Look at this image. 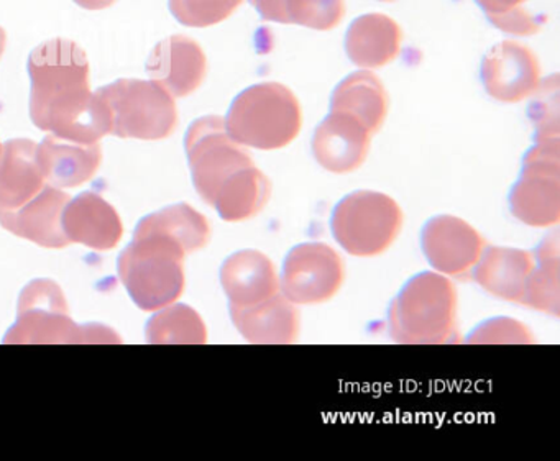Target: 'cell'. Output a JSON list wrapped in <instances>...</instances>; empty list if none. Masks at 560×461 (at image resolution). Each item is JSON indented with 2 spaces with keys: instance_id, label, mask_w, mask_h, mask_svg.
I'll return each instance as SVG.
<instances>
[{
  "instance_id": "cell-10",
  "label": "cell",
  "mask_w": 560,
  "mask_h": 461,
  "mask_svg": "<svg viewBox=\"0 0 560 461\" xmlns=\"http://www.w3.org/2000/svg\"><path fill=\"white\" fill-rule=\"evenodd\" d=\"M346 267L329 245L313 241L294 247L284 260L281 291L293 304H320L342 286Z\"/></svg>"
},
{
  "instance_id": "cell-11",
  "label": "cell",
  "mask_w": 560,
  "mask_h": 461,
  "mask_svg": "<svg viewBox=\"0 0 560 461\" xmlns=\"http://www.w3.org/2000/svg\"><path fill=\"white\" fill-rule=\"evenodd\" d=\"M485 91L500 103L514 104L536 93L540 67L536 55L516 42L494 45L481 63Z\"/></svg>"
},
{
  "instance_id": "cell-7",
  "label": "cell",
  "mask_w": 560,
  "mask_h": 461,
  "mask_svg": "<svg viewBox=\"0 0 560 461\" xmlns=\"http://www.w3.org/2000/svg\"><path fill=\"white\" fill-rule=\"evenodd\" d=\"M185 146L196 191L209 205L255 166L250 155L229 137L222 117L195 120Z\"/></svg>"
},
{
  "instance_id": "cell-29",
  "label": "cell",
  "mask_w": 560,
  "mask_h": 461,
  "mask_svg": "<svg viewBox=\"0 0 560 461\" xmlns=\"http://www.w3.org/2000/svg\"><path fill=\"white\" fill-rule=\"evenodd\" d=\"M244 0H168L173 17L185 27L206 28L231 17Z\"/></svg>"
},
{
  "instance_id": "cell-24",
  "label": "cell",
  "mask_w": 560,
  "mask_h": 461,
  "mask_svg": "<svg viewBox=\"0 0 560 461\" xmlns=\"http://www.w3.org/2000/svg\"><path fill=\"white\" fill-rule=\"evenodd\" d=\"M264 21L329 32L346 15L343 0H248Z\"/></svg>"
},
{
  "instance_id": "cell-13",
  "label": "cell",
  "mask_w": 560,
  "mask_h": 461,
  "mask_svg": "<svg viewBox=\"0 0 560 461\" xmlns=\"http://www.w3.org/2000/svg\"><path fill=\"white\" fill-rule=\"evenodd\" d=\"M147 71L153 83L173 97H186L199 90L208 73V60L198 42L173 35L153 48Z\"/></svg>"
},
{
  "instance_id": "cell-32",
  "label": "cell",
  "mask_w": 560,
  "mask_h": 461,
  "mask_svg": "<svg viewBox=\"0 0 560 461\" xmlns=\"http://www.w3.org/2000/svg\"><path fill=\"white\" fill-rule=\"evenodd\" d=\"M524 2H527V0H477V4L480 5L490 24L494 19L501 17V15L508 14L514 9H520Z\"/></svg>"
},
{
  "instance_id": "cell-4",
  "label": "cell",
  "mask_w": 560,
  "mask_h": 461,
  "mask_svg": "<svg viewBox=\"0 0 560 461\" xmlns=\"http://www.w3.org/2000/svg\"><path fill=\"white\" fill-rule=\"evenodd\" d=\"M389 333L405 345H441L452 340L457 319V293L442 274L409 280L389 307Z\"/></svg>"
},
{
  "instance_id": "cell-1",
  "label": "cell",
  "mask_w": 560,
  "mask_h": 461,
  "mask_svg": "<svg viewBox=\"0 0 560 461\" xmlns=\"http://www.w3.org/2000/svg\"><path fill=\"white\" fill-rule=\"evenodd\" d=\"M31 117L37 129L71 142H100L110 133L106 104L91 93L90 60L73 40L54 38L28 57Z\"/></svg>"
},
{
  "instance_id": "cell-6",
  "label": "cell",
  "mask_w": 560,
  "mask_h": 461,
  "mask_svg": "<svg viewBox=\"0 0 560 461\" xmlns=\"http://www.w3.org/2000/svg\"><path fill=\"white\" fill-rule=\"evenodd\" d=\"M96 94L109 113L110 133L120 139H168L178 126L175 99L152 81H114Z\"/></svg>"
},
{
  "instance_id": "cell-30",
  "label": "cell",
  "mask_w": 560,
  "mask_h": 461,
  "mask_svg": "<svg viewBox=\"0 0 560 461\" xmlns=\"http://www.w3.org/2000/svg\"><path fill=\"white\" fill-rule=\"evenodd\" d=\"M529 107L530 122L536 126V142H559V78L553 74L539 84Z\"/></svg>"
},
{
  "instance_id": "cell-14",
  "label": "cell",
  "mask_w": 560,
  "mask_h": 461,
  "mask_svg": "<svg viewBox=\"0 0 560 461\" xmlns=\"http://www.w3.org/2000/svg\"><path fill=\"white\" fill-rule=\"evenodd\" d=\"M370 142L372 133L359 120L330 113L314 132L313 155L327 172L346 175L365 163Z\"/></svg>"
},
{
  "instance_id": "cell-18",
  "label": "cell",
  "mask_w": 560,
  "mask_h": 461,
  "mask_svg": "<svg viewBox=\"0 0 560 461\" xmlns=\"http://www.w3.org/2000/svg\"><path fill=\"white\" fill-rule=\"evenodd\" d=\"M37 143L9 140L0 153V214L15 212L37 198L45 178L37 163Z\"/></svg>"
},
{
  "instance_id": "cell-21",
  "label": "cell",
  "mask_w": 560,
  "mask_h": 461,
  "mask_svg": "<svg viewBox=\"0 0 560 461\" xmlns=\"http://www.w3.org/2000/svg\"><path fill=\"white\" fill-rule=\"evenodd\" d=\"M401 38V28L388 15H362L347 31V57L363 70L385 67L398 57Z\"/></svg>"
},
{
  "instance_id": "cell-34",
  "label": "cell",
  "mask_w": 560,
  "mask_h": 461,
  "mask_svg": "<svg viewBox=\"0 0 560 461\" xmlns=\"http://www.w3.org/2000/svg\"><path fill=\"white\" fill-rule=\"evenodd\" d=\"M5 45H8V34H5L4 28L0 27V58L4 55Z\"/></svg>"
},
{
  "instance_id": "cell-31",
  "label": "cell",
  "mask_w": 560,
  "mask_h": 461,
  "mask_svg": "<svg viewBox=\"0 0 560 461\" xmlns=\"http://www.w3.org/2000/svg\"><path fill=\"white\" fill-rule=\"evenodd\" d=\"M468 343H483V345H493V343H533L534 336L520 320L510 319V317H497V319L487 320L478 326L467 339Z\"/></svg>"
},
{
  "instance_id": "cell-15",
  "label": "cell",
  "mask_w": 560,
  "mask_h": 461,
  "mask_svg": "<svg viewBox=\"0 0 560 461\" xmlns=\"http://www.w3.org/2000/svg\"><path fill=\"white\" fill-rule=\"evenodd\" d=\"M70 196L55 186H45L44 191L32 199L24 208L8 214H0V225L8 228L18 237L27 238L40 247L63 248L70 245L65 235V208L70 202Z\"/></svg>"
},
{
  "instance_id": "cell-5",
  "label": "cell",
  "mask_w": 560,
  "mask_h": 461,
  "mask_svg": "<svg viewBox=\"0 0 560 461\" xmlns=\"http://www.w3.org/2000/svg\"><path fill=\"white\" fill-rule=\"evenodd\" d=\"M117 333L101 323L78 326L68 314L63 291L50 280H35L22 291L18 320L4 343L54 345V343H119Z\"/></svg>"
},
{
  "instance_id": "cell-36",
  "label": "cell",
  "mask_w": 560,
  "mask_h": 461,
  "mask_svg": "<svg viewBox=\"0 0 560 461\" xmlns=\"http://www.w3.org/2000/svg\"><path fill=\"white\" fill-rule=\"evenodd\" d=\"M0 153H2V143H0Z\"/></svg>"
},
{
  "instance_id": "cell-27",
  "label": "cell",
  "mask_w": 560,
  "mask_h": 461,
  "mask_svg": "<svg viewBox=\"0 0 560 461\" xmlns=\"http://www.w3.org/2000/svg\"><path fill=\"white\" fill-rule=\"evenodd\" d=\"M270 196L271 182L254 166L219 196L214 208L225 222L247 221L261 212Z\"/></svg>"
},
{
  "instance_id": "cell-23",
  "label": "cell",
  "mask_w": 560,
  "mask_h": 461,
  "mask_svg": "<svg viewBox=\"0 0 560 461\" xmlns=\"http://www.w3.org/2000/svg\"><path fill=\"white\" fill-rule=\"evenodd\" d=\"M330 113L353 117L373 135L382 129L388 114V94L375 74L357 71L334 91Z\"/></svg>"
},
{
  "instance_id": "cell-3",
  "label": "cell",
  "mask_w": 560,
  "mask_h": 461,
  "mask_svg": "<svg viewBox=\"0 0 560 461\" xmlns=\"http://www.w3.org/2000/svg\"><path fill=\"white\" fill-rule=\"evenodd\" d=\"M229 137L242 146L284 149L301 132L300 101L283 84L261 83L238 94L224 119Z\"/></svg>"
},
{
  "instance_id": "cell-12",
  "label": "cell",
  "mask_w": 560,
  "mask_h": 461,
  "mask_svg": "<svg viewBox=\"0 0 560 461\" xmlns=\"http://www.w3.org/2000/svg\"><path fill=\"white\" fill-rule=\"evenodd\" d=\"M421 241L429 264L448 276H464L474 270L485 250L481 235L454 215L431 218L424 225Z\"/></svg>"
},
{
  "instance_id": "cell-26",
  "label": "cell",
  "mask_w": 560,
  "mask_h": 461,
  "mask_svg": "<svg viewBox=\"0 0 560 461\" xmlns=\"http://www.w3.org/2000/svg\"><path fill=\"white\" fill-rule=\"evenodd\" d=\"M137 228L166 235L182 245L186 253L201 250L211 237V227L205 215L188 204L170 205L155 214L147 215Z\"/></svg>"
},
{
  "instance_id": "cell-28",
  "label": "cell",
  "mask_w": 560,
  "mask_h": 461,
  "mask_svg": "<svg viewBox=\"0 0 560 461\" xmlns=\"http://www.w3.org/2000/svg\"><path fill=\"white\" fill-rule=\"evenodd\" d=\"M147 340L156 345H202L208 340V330L192 307L178 304L152 317L147 326Z\"/></svg>"
},
{
  "instance_id": "cell-16",
  "label": "cell",
  "mask_w": 560,
  "mask_h": 461,
  "mask_svg": "<svg viewBox=\"0 0 560 461\" xmlns=\"http://www.w3.org/2000/svg\"><path fill=\"white\" fill-rule=\"evenodd\" d=\"M61 224L70 244L74 241L101 251L116 248L124 234L116 209L96 192H83L68 202Z\"/></svg>"
},
{
  "instance_id": "cell-9",
  "label": "cell",
  "mask_w": 560,
  "mask_h": 461,
  "mask_svg": "<svg viewBox=\"0 0 560 461\" xmlns=\"http://www.w3.org/2000/svg\"><path fill=\"white\" fill-rule=\"evenodd\" d=\"M514 217L529 227H550L560 221V140L536 142L523 159V172L511 189Z\"/></svg>"
},
{
  "instance_id": "cell-8",
  "label": "cell",
  "mask_w": 560,
  "mask_h": 461,
  "mask_svg": "<svg viewBox=\"0 0 560 461\" xmlns=\"http://www.w3.org/2000/svg\"><path fill=\"white\" fill-rule=\"evenodd\" d=\"M334 238L353 257H376L392 247L402 227L395 199L375 191L346 196L334 209Z\"/></svg>"
},
{
  "instance_id": "cell-19",
  "label": "cell",
  "mask_w": 560,
  "mask_h": 461,
  "mask_svg": "<svg viewBox=\"0 0 560 461\" xmlns=\"http://www.w3.org/2000/svg\"><path fill=\"white\" fill-rule=\"evenodd\" d=\"M101 162L103 149L100 143L84 145L51 133L37 146V163L42 175L55 188H78L91 181Z\"/></svg>"
},
{
  "instance_id": "cell-17",
  "label": "cell",
  "mask_w": 560,
  "mask_h": 461,
  "mask_svg": "<svg viewBox=\"0 0 560 461\" xmlns=\"http://www.w3.org/2000/svg\"><path fill=\"white\" fill-rule=\"evenodd\" d=\"M232 322L245 340L260 345H287L300 333V314L283 294L252 306H231Z\"/></svg>"
},
{
  "instance_id": "cell-20",
  "label": "cell",
  "mask_w": 560,
  "mask_h": 461,
  "mask_svg": "<svg viewBox=\"0 0 560 461\" xmlns=\"http://www.w3.org/2000/svg\"><path fill=\"white\" fill-rule=\"evenodd\" d=\"M221 283L231 306H252L280 289L277 270L267 255L242 250L222 264Z\"/></svg>"
},
{
  "instance_id": "cell-25",
  "label": "cell",
  "mask_w": 560,
  "mask_h": 461,
  "mask_svg": "<svg viewBox=\"0 0 560 461\" xmlns=\"http://www.w3.org/2000/svg\"><path fill=\"white\" fill-rule=\"evenodd\" d=\"M537 268L530 271L521 304L559 316L560 250L557 234L547 237L536 250Z\"/></svg>"
},
{
  "instance_id": "cell-35",
  "label": "cell",
  "mask_w": 560,
  "mask_h": 461,
  "mask_svg": "<svg viewBox=\"0 0 560 461\" xmlns=\"http://www.w3.org/2000/svg\"><path fill=\"white\" fill-rule=\"evenodd\" d=\"M382 2H395V0H382Z\"/></svg>"
},
{
  "instance_id": "cell-22",
  "label": "cell",
  "mask_w": 560,
  "mask_h": 461,
  "mask_svg": "<svg viewBox=\"0 0 560 461\" xmlns=\"http://www.w3.org/2000/svg\"><path fill=\"white\" fill-rule=\"evenodd\" d=\"M475 267V280L485 291L500 299L521 303L534 258L529 251L491 247L483 250Z\"/></svg>"
},
{
  "instance_id": "cell-33",
  "label": "cell",
  "mask_w": 560,
  "mask_h": 461,
  "mask_svg": "<svg viewBox=\"0 0 560 461\" xmlns=\"http://www.w3.org/2000/svg\"><path fill=\"white\" fill-rule=\"evenodd\" d=\"M74 2L86 11H103V9L113 8L117 0H74Z\"/></svg>"
},
{
  "instance_id": "cell-2",
  "label": "cell",
  "mask_w": 560,
  "mask_h": 461,
  "mask_svg": "<svg viewBox=\"0 0 560 461\" xmlns=\"http://www.w3.org/2000/svg\"><path fill=\"white\" fill-rule=\"evenodd\" d=\"M186 251L166 235L136 228L133 241L117 260L119 276L142 310H159L185 291Z\"/></svg>"
}]
</instances>
